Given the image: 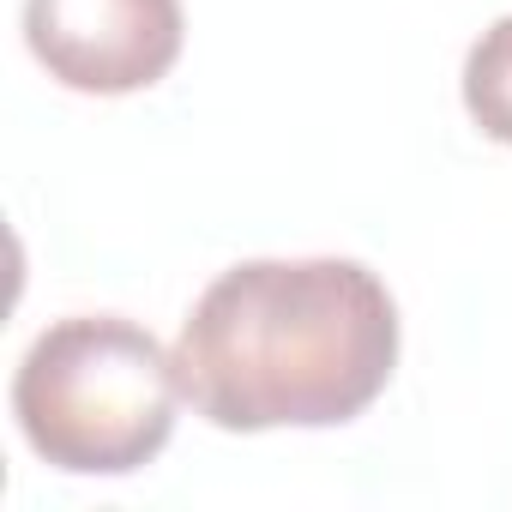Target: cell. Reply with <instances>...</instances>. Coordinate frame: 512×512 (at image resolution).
<instances>
[{
	"mask_svg": "<svg viewBox=\"0 0 512 512\" xmlns=\"http://www.w3.org/2000/svg\"><path fill=\"white\" fill-rule=\"evenodd\" d=\"M398 368V302L362 260H241L181 320L175 374L223 434L356 422Z\"/></svg>",
	"mask_w": 512,
	"mask_h": 512,
	"instance_id": "obj_1",
	"label": "cell"
},
{
	"mask_svg": "<svg viewBox=\"0 0 512 512\" xmlns=\"http://www.w3.org/2000/svg\"><path fill=\"white\" fill-rule=\"evenodd\" d=\"M175 404V350L121 314L55 320L13 374L25 446L67 476L145 470L175 434Z\"/></svg>",
	"mask_w": 512,
	"mask_h": 512,
	"instance_id": "obj_2",
	"label": "cell"
},
{
	"mask_svg": "<svg viewBox=\"0 0 512 512\" xmlns=\"http://www.w3.org/2000/svg\"><path fill=\"white\" fill-rule=\"evenodd\" d=\"M25 43L67 91H151L181 55V0H25Z\"/></svg>",
	"mask_w": 512,
	"mask_h": 512,
	"instance_id": "obj_3",
	"label": "cell"
},
{
	"mask_svg": "<svg viewBox=\"0 0 512 512\" xmlns=\"http://www.w3.org/2000/svg\"><path fill=\"white\" fill-rule=\"evenodd\" d=\"M464 109L488 139L512 145V13L494 19L464 55Z\"/></svg>",
	"mask_w": 512,
	"mask_h": 512,
	"instance_id": "obj_4",
	"label": "cell"
}]
</instances>
